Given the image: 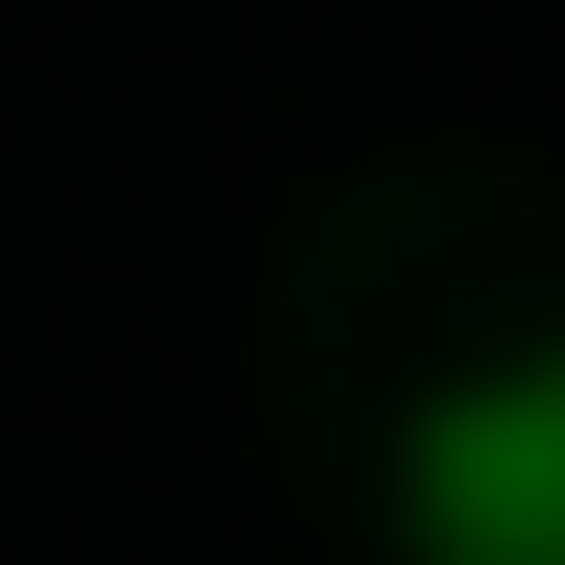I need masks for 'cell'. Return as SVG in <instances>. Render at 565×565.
Masks as SVG:
<instances>
[{"label":"cell","mask_w":565,"mask_h":565,"mask_svg":"<svg viewBox=\"0 0 565 565\" xmlns=\"http://www.w3.org/2000/svg\"><path fill=\"white\" fill-rule=\"evenodd\" d=\"M392 522H414V565H565V392L544 370L435 392L392 457Z\"/></svg>","instance_id":"obj_1"}]
</instances>
